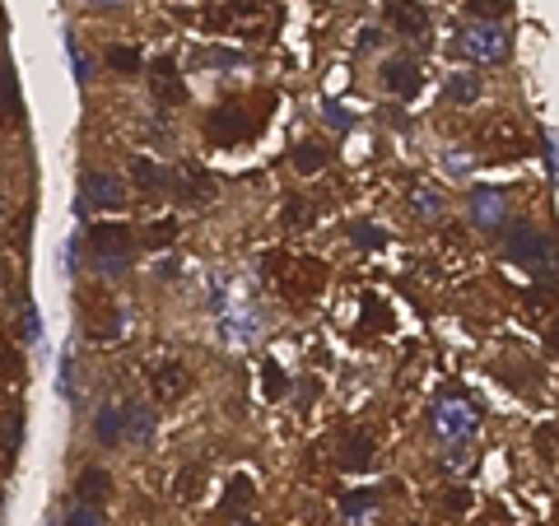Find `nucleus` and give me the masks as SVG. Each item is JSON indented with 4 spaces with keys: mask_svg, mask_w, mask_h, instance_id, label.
<instances>
[{
    "mask_svg": "<svg viewBox=\"0 0 559 526\" xmlns=\"http://www.w3.org/2000/svg\"><path fill=\"white\" fill-rule=\"evenodd\" d=\"M382 89H387L391 98H415V94L424 89V79H420V70H415L411 61H387V66H382Z\"/></svg>",
    "mask_w": 559,
    "mask_h": 526,
    "instance_id": "obj_10",
    "label": "nucleus"
},
{
    "mask_svg": "<svg viewBox=\"0 0 559 526\" xmlns=\"http://www.w3.org/2000/svg\"><path fill=\"white\" fill-rule=\"evenodd\" d=\"M122 210L127 206V187L112 173H85L79 177V210Z\"/></svg>",
    "mask_w": 559,
    "mask_h": 526,
    "instance_id": "obj_6",
    "label": "nucleus"
},
{
    "mask_svg": "<svg viewBox=\"0 0 559 526\" xmlns=\"http://www.w3.org/2000/svg\"><path fill=\"white\" fill-rule=\"evenodd\" d=\"M136 252V238L127 224H89V261L103 275H122L131 266Z\"/></svg>",
    "mask_w": 559,
    "mask_h": 526,
    "instance_id": "obj_1",
    "label": "nucleus"
},
{
    "mask_svg": "<svg viewBox=\"0 0 559 526\" xmlns=\"http://www.w3.org/2000/svg\"><path fill=\"white\" fill-rule=\"evenodd\" d=\"M191 391V373L182 369V363L173 359V363H164V369L154 373V396L158 400H182Z\"/></svg>",
    "mask_w": 559,
    "mask_h": 526,
    "instance_id": "obj_13",
    "label": "nucleus"
},
{
    "mask_svg": "<svg viewBox=\"0 0 559 526\" xmlns=\"http://www.w3.org/2000/svg\"><path fill=\"white\" fill-rule=\"evenodd\" d=\"M308 215H312V210L303 206V200H290V206H285V224H290V228H303Z\"/></svg>",
    "mask_w": 559,
    "mask_h": 526,
    "instance_id": "obj_35",
    "label": "nucleus"
},
{
    "mask_svg": "<svg viewBox=\"0 0 559 526\" xmlns=\"http://www.w3.org/2000/svg\"><path fill=\"white\" fill-rule=\"evenodd\" d=\"M66 52H70V66H75V79H79V85H89V79H94V61L85 56V47H79V43H75V37H66Z\"/></svg>",
    "mask_w": 559,
    "mask_h": 526,
    "instance_id": "obj_27",
    "label": "nucleus"
},
{
    "mask_svg": "<svg viewBox=\"0 0 559 526\" xmlns=\"http://www.w3.org/2000/svg\"><path fill=\"white\" fill-rule=\"evenodd\" d=\"M79 321H85V336L98 340V345H112L117 336L127 331V312L117 308V303H107L103 294H98L94 303L85 298V308H79Z\"/></svg>",
    "mask_w": 559,
    "mask_h": 526,
    "instance_id": "obj_5",
    "label": "nucleus"
},
{
    "mask_svg": "<svg viewBox=\"0 0 559 526\" xmlns=\"http://www.w3.org/2000/svg\"><path fill=\"white\" fill-rule=\"evenodd\" d=\"M350 242H354V248H364V252H373V248H382V228L354 224V228H350Z\"/></svg>",
    "mask_w": 559,
    "mask_h": 526,
    "instance_id": "obj_28",
    "label": "nucleus"
},
{
    "mask_svg": "<svg viewBox=\"0 0 559 526\" xmlns=\"http://www.w3.org/2000/svg\"><path fill=\"white\" fill-rule=\"evenodd\" d=\"M261 373H266V396H270V400L290 391V378H285V369H280V363H275V359L266 363V369H261Z\"/></svg>",
    "mask_w": 559,
    "mask_h": 526,
    "instance_id": "obj_30",
    "label": "nucleus"
},
{
    "mask_svg": "<svg viewBox=\"0 0 559 526\" xmlns=\"http://www.w3.org/2000/svg\"><path fill=\"white\" fill-rule=\"evenodd\" d=\"M252 126H248V116H243V107H233V103H224V107H215L210 116H206V140L210 145H238Z\"/></svg>",
    "mask_w": 559,
    "mask_h": 526,
    "instance_id": "obj_8",
    "label": "nucleus"
},
{
    "mask_svg": "<svg viewBox=\"0 0 559 526\" xmlns=\"http://www.w3.org/2000/svg\"><path fill=\"white\" fill-rule=\"evenodd\" d=\"M457 52H462L466 61L494 66V61L508 56V33H503V24H466V28L457 33Z\"/></svg>",
    "mask_w": 559,
    "mask_h": 526,
    "instance_id": "obj_3",
    "label": "nucleus"
},
{
    "mask_svg": "<svg viewBox=\"0 0 559 526\" xmlns=\"http://www.w3.org/2000/svg\"><path fill=\"white\" fill-rule=\"evenodd\" d=\"M94 438L103 442V448H117V442L127 438V420H122V406H103L94 415Z\"/></svg>",
    "mask_w": 559,
    "mask_h": 526,
    "instance_id": "obj_14",
    "label": "nucleus"
},
{
    "mask_svg": "<svg viewBox=\"0 0 559 526\" xmlns=\"http://www.w3.org/2000/svg\"><path fill=\"white\" fill-rule=\"evenodd\" d=\"M448 503H452V508H457V512H462V508H471V490H457V494H452V499H448Z\"/></svg>",
    "mask_w": 559,
    "mask_h": 526,
    "instance_id": "obj_40",
    "label": "nucleus"
},
{
    "mask_svg": "<svg viewBox=\"0 0 559 526\" xmlns=\"http://www.w3.org/2000/svg\"><path fill=\"white\" fill-rule=\"evenodd\" d=\"M429 424H433V433H438V438L457 442V438H466V433L481 429V410H475L466 396H448V400H438V406H433Z\"/></svg>",
    "mask_w": 559,
    "mask_h": 526,
    "instance_id": "obj_4",
    "label": "nucleus"
},
{
    "mask_svg": "<svg viewBox=\"0 0 559 526\" xmlns=\"http://www.w3.org/2000/svg\"><path fill=\"white\" fill-rule=\"evenodd\" d=\"M243 15H252L248 0H219V5H206V10H201V19H206L210 28H229L233 19H243Z\"/></svg>",
    "mask_w": 559,
    "mask_h": 526,
    "instance_id": "obj_18",
    "label": "nucleus"
},
{
    "mask_svg": "<svg viewBox=\"0 0 559 526\" xmlns=\"http://www.w3.org/2000/svg\"><path fill=\"white\" fill-rule=\"evenodd\" d=\"M550 345H554V349H559V327H554V331H550Z\"/></svg>",
    "mask_w": 559,
    "mask_h": 526,
    "instance_id": "obj_43",
    "label": "nucleus"
},
{
    "mask_svg": "<svg viewBox=\"0 0 559 526\" xmlns=\"http://www.w3.org/2000/svg\"><path fill=\"white\" fill-rule=\"evenodd\" d=\"M290 158H294V168H299L303 177H312V173H322V168H327V158H331V154H327L322 145L303 140V145H294V154H290Z\"/></svg>",
    "mask_w": 559,
    "mask_h": 526,
    "instance_id": "obj_19",
    "label": "nucleus"
},
{
    "mask_svg": "<svg viewBox=\"0 0 559 526\" xmlns=\"http://www.w3.org/2000/svg\"><path fill=\"white\" fill-rule=\"evenodd\" d=\"M327 121H331V126H336V131H350V126H354V116H350L345 107H336V103L327 107Z\"/></svg>",
    "mask_w": 559,
    "mask_h": 526,
    "instance_id": "obj_38",
    "label": "nucleus"
},
{
    "mask_svg": "<svg viewBox=\"0 0 559 526\" xmlns=\"http://www.w3.org/2000/svg\"><path fill=\"white\" fill-rule=\"evenodd\" d=\"M122 420H127V438H136V442L154 438V410L149 406H122Z\"/></svg>",
    "mask_w": 559,
    "mask_h": 526,
    "instance_id": "obj_20",
    "label": "nucleus"
},
{
    "mask_svg": "<svg viewBox=\"0 0 559 526\" xmlns=\"http://www.w3.org/2000/svg\"><path fill=\"white\" fill-rule=\"evenodd\" d=\"M503 252H508V261H517V266H527V270H554V252H550V238L536 228V224H513L508 233H503Z\"/></svg>",
    "mask_w": 559,
    "mask_h": 526,
    "instance_id": "obj_2",
    "label": "nucleus"
},
{
    "mask_svg": "<svg viewBox=\"0 0 559 526\" xmlns=\"http://www.w3.org/2000/svg\"><path fill=\"white\" fill-rule=\"evenodd\" d=\"M201 61H206V66H219V70L243 66V56H238V52H219V47H215V52H201Z\"/></svg>",
    "mask_w": 559,
    "mask_h": 526,
    "instance_id": "obj_33",
    "label": "nucleus"
},
{
    "mask_svg": "<svg viewBox=\"0 0 559 526\" xmlns=\"http://www.w3.org/2000/svg\"><path fill=\"white\" fill-rule=\"evenodd\" d=\"M19 112H24V98H19L15 66H0V116H5V121H19Z\"/></svg>",
    "mask_w": 559,
    "mask_h": 526,
    "instance_id": "obj_17",
    "label": "nucleus"
},
{
    "mask_svg": "<svg viewBox=\"0 0 559 526\" xmlns=\"http://www.w3.org/2000/svg\"><path fill=\"white\" fill-rule=\"evenodd\" d=\"M131 182H136L140 191H149V196H154V191H168V187H173L178 177H173V173H168L164 164H154V158L136 154V158H131Z\"/></svg>",
    "mask_w": 559,
    "mask_h": 526,
    "instance_id": "obj_12",
    "label": "nucleus"
},
{
    "mask_svg": "<svg viewBox=\"0 0 559 526\" xmlns=\"http://www.w3.org/2000/svg\"><path fill=\"white\" fill-rule=\"evenodd\" d=\"M224 331L233 345H248V340H257V317H224Z\"/></svg>",
    "mask_w": 559,
    "mask_h": 526,
    "instance_id": "obj_25",
    "label": "nucleus"
},
{
    "mask_svg": "<svg viewBox=\"0 0 559 526\" xmlns=\"http://www.w3.org/2000/svg\"><path fill=\"white\" fill-rule=\"evenodd\" d=\"M61 391L75 400V359H70V354L61 359Z\"/></svg>",
    "mask_w": 559,
    "mask_h": 526,
    "instance_id": "obj_37",
    "label": "nucleus"
},
{
    "mask_svg": "<svg viewBox=\"0 0 559 526\" xmlns=\"http://www.w3.org/2000/svg\"><path fill=\"white\" fill-rule=\"evenodd\" d=\"M75 494L85 499V503H103L107 494H112V475L103 470V466H89V470H79V484H75Z\"/></svg>",
    "mask_w": 559,
    "mask_h": 526,
    "instance_id": "obj_15",
    "label": "nucleus"
},
{
    "mask_svg": "<svg viewBox=\"0 0 559 526\" xmlns=\"http://www.w3.org/2000/svg\"><path fill=\"white\" fill-rule=\"evenodd\" d=\"M252 499H257L252 480H248V475H233V480H229V494H224V512H238V508H248Z\"/></svg>",
    "mask_w": 559,
    "mask_h": 526,
    "instance_id": "obj_24",
    "label": "nucleus"
},
{
    "mask_svg": "<svg viewBox=\"0 0 559 526\" xmlns=\"http://www.w3.org/2000/svg\"><path fill=\"white\" fill-rule=\"evenodd\" d=\"M378 43H382L378 28H364V33H359V47H378Z\"/></svg>",
    "mask_w": 559,
    "mask_h": 526,
    "instance_id": "obj_39",
    "label": "nucleus"
},
{
    "mask_svg": "<svg viewBox=\"0 0 559 526\" xmlns=\"http://www.w3.org/2000/svg\"><path fill=\"white\" fill-rule=\"evenodd\" d=\"M382 19L401 37H424L429 33V5H424V0H387Z\"/></svg>",
    "mask_w": 559,
    "mask_h": 526,
    "instance_id": "obj_7",
    "label": "nucleus"
},
{
    "mask_svg": "<svg viewBox=\"0 0 559 526\" xmlns=\"http://www.w3.org/2000/svg\"><path fill=\"white\" fill-rule=\"evenodd\" d=\"M508 0H466V15H475L481 24H503L508 19Z\"/></svg>",
    "mask_w": 559,
    "mask_h": 526,
    "instance_id": "obj_22",
    "label": "nucleus"
},
{
    "mask_svg": "<svg viewBox=\"0 0 559 526\" xmlns=\"http://www.w3.org/2000/svg\"><path fill=\"white\" fill-rule=\"evenodd\" d=\"M173 238H178V224H173V219H154V224L145 228L140 242H145V248H168Z\"/></svg>",
    "mask_w": 559,
    "mask_h": 526,
    "instance_id": "obj_26",
    "label": "nucleus"
},
{
    "mask_svg": "<svg viewBox=\"0 0 559 526\" xmlns=\"http://www.w3.org/2000/svg\"><path fill=\"white\" fill-rule=\"evenodd\" d=\"M345 470H369L373 466V452H369V438H345V452H340Z\"/></svg>",
    "mask_w": 559,
    "mask_h": 526,
    "instance_id": "obj_23",
    "label": "nucleus"
},
{
    "mask_svg": "<svg viewBox=\"0 0 559 526\" xmlns=\"http://www.w3.org/2000/svg\"><path fill=\"white\" fill-rule=\"evenodd\" d=\"M196 480H201V466H187L178 475V499H196Z\"/></svg>",
    "mask_w": 559,
    "mask_h": 526,
    "instance_id": "obj_32",
    "label": "nucleus"
},
{
    "mask_svg": "<svg viewBox=\"0 0 559 526\" xmlns=\"http://www.w3.org/2000/svg\"><path fill=\"white\" fill-rule=\"evenodd\" d=\"M89 5H103V10H112V5H122V0H89Z\"/></svg>",
    "mask_w": 559,
    "mask_h": 526,
    "instance_id": "obj_41",
    "label": "nucleus"
},
{
    "mask_svg": "<svg viewBox=\"0 0 559 526\" xmlns=\"http://www.w3.org/2000/svg\"><path fill=\"white\" fill-rule=\"evenodd\" d=\"M448 98L452 103H475V98H481V75H471V70L448 75Z\"/></svg>",
    "mask_w": 559,
    "mask_h": 526,
    "instance_id": "obj_21",
    "label": "nucleus"
},
{
    "mask_svg": "<svg viewBox=\"0 0 559 526\" xmlns=\"http://www.w3.org/2000/svg\"><path fill=\"white\" fill-rule=\"evenodd\" d=\"M37 336H43V331H37V312H33V303H24V340L37 345Z\"/></svg>",
    "mask_w": 559,
    "mask_h": 526,
    "instance_id": "obj_36",
    "label": "nucleus"
},
{
    "mask_svg": "<svg viewBox=\"0 0 559 526\" xmlns=\"http://www.w3.org/2000/svg\"><path fill=\"white\" fill-rule=\"evenodd\" d=\"M66 526H107V521H103V512H98L94 503H85V508H75V512L66 517Z\"/></svg>",
    "mask_w": 559,
    "mask_h": 526,
    "instance_id": "obj_31",
    "label": "nucleus"
},
{
    "mask_svg": "<svg viewBox=\"0 0 559 526\" xmlns=\"http://www.w3.org/2000/svg\"><path fill=\"white\" fill-rule=\"evenodd\" d=\"M149 89H154V98L158 103H187V85H182V75H178V66L173 61H154L149 66Z\"/></svg>",
    "mask_w": 559,
    "mask_h": 526,
    "instance_id": "obj_9",
    "label": "nucleus"
},
{
    "mask_svg": "<svg viewBox=\"0 0 559 526\" xmlns=\"http://www.w3.org/2000/svg\"><path fill=\"white\" fill-rule=\"evenodd\" d=\"M107 66L122 70V75H131V70H140V52H136V47H112V52H107Z\"/></svg>",
    "mask_w": 559,
    "mask_h": 526,
    "instance_id": "obj_29",
    "label": "nucleus"
},
{
    "mask_svg": "<svg viewBox=\"0 0 559 526\" xmlns=\"http://www.w3.org/2000/svg\"><path fill=\"white\" fill-rule=\"evenodd\" d=\"M471 219L481 224V228H499V224H503V191L475 187V191H471Z\"/></svg>",
    "mask_w": 559,
    "mask_h": 526,
    "instance_id": "obj_11",
    "label": "nucleus"
},
{
    "mask_svg": "<svg viewBox=\"0 0 559 526\" xmlns=\"http://www.w3.org/2000/svg\"><path fill=\"white\" fill-rule=\"evenodd\" d=\"M229 526H257V521H252V517H233Z\"/></svg>",
    "mask_w": 559,
    "mask_h": 526,
    "instance_id": "obj_42",
    "label": "nucleus"
},
{
    "mask_svg": "<svg viewBox=\"0 0 559 526\" xmlns=\"http://www.w3.org/2000/svg\"><path fill=\"white\" fill-rule=\"evenodd\" d=\"M415 206H420L424 215H443V196H438V191H420Z\"/></svg>",
    "mask_w": 559,
    "mask_h": 526,
    "instance_id": "obj_34",
    "label": "nucleus"
},
{
    "mask_svg": "<svg viewBox=\"0 0 559 526\" xmlns=\"http://www.w3.org/2000/svg\"><path fill=\"white\" fill-rule=\"evenodd\" d=\"M378 503H382L378 490H354V494L340 499V512H345V521H369L378 512Z\"/></svg>",
    "mask_w": 559,
    "mask_h": 526,
    "instance_id": "obj_16",
    "label": "nucleus"
}]
</instances>
